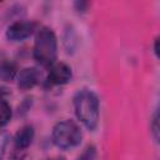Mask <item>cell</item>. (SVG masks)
<instances>
[{"label":"cell","mask_w":160,"mask_h":160,"mask_svg":"<svg viewBox=\"0 0 160 160\" xmlns=\"http://www.w3.org/2000/svg\"><path fill=\"white\" fill-rule=\"evenodd\" d=\"M51 139L55 146L62 150H68L78 146L81 142L82 132L75 121L66 119L59 121L52 128Z\"/></svg>","instance_id":"3957f363"},{"label":"cell","mask_w":160,"mask_h":160,"mask_svg":"<svg viewBox=\"0 0 160 160\" xmlns=\"http://www.w3.org/2000/svg\"><path fill=\"white\" fill-rule=\"evenodd\" d=\"M32 55L36 62L44 68H51L55 64L58 56V39L50 28L44 26L36 32Z\"/></svg>","instance_id":"7a4b0ae2"},{"label":"cell","mask_w":160,"mask_h":160,"mask_svg":"<svg viewBox=\"0 0 160 160\" xmlns=\"http://www.w3.org/2000/svg\"><path fill=\"white\" fill-rule=\"evenodd\" d=\"M35 30V24L26 20H16L9 25L6 30V38L11 41H24Z\"/></svg>","instance_id":"277c9868"},{"label":"cell","mask_w":160,"mask_h":160,"mask_svg":"<svg viewBox=\"0 0 160 160\" xmlns=\"http://www.w3.org/2000/svg\"><path fill=\"white\" fill-rule=\"evenodd\" d=\"M45 160H65V159H64V158L58 156V158H51V159H45Z\"/></svg>","instance_id":"4fadbf2b"},{"label":"cell","mask_w":160,"mask_h":160,"mask_svg":"<svg viewBox=\"0 0 160 160\" xmlns=\"http://www.w3.org/2000/svg\"><path fill=\"white\" fill-rule=\"evenodd\" d=\"M151 132L156 142L160 144V110L154 115L151 121Z\"/></svg>","instance_id":"30bf717a"},{"label":"cell","mask_w":160,"mask_h":160,"mask_svg":"<svg viewBox=\"0 0 160 160\" xmlns=\"http://www.w3.org/2000/svg\"><path fill=\"white\" fill-rule=\"evenodd\" d=\"M95 158H96V149H95V146L89 145L82 151V154L78 158V160H95Z\"/></svg>","instance_id":"8fae6325"},{"label":"cell","mask_w":160,"mask_h":160,"mask_svg":"<svg viewBox=\"0 0 160 160\" xmlns=\"http://www.w3.org/2000/svg\"><path fill=\"white\" fill-rule=\"evenodd\" d=\"M11 116H12V111H11L10 104L5 99H2L1 100V126L2 128L11 120Z\"/></svg>","instance_id":"9c48e42d"},{"label":"cell","mask_w":160,"mask_h":160,"mask_svg":"<svg viewBox=\"0 0 160 160\" xmlns=\"http://www.w3.org/2000/svg\"><path fill=\"white\" fill-rule=\"evenodd\" d=\"M74 109L78 120L89 130L98 126L100 116V104L95 92L91 90H80L74 98Z\"/></svg>","instance_id":"6da1fadb"},{"label":"cell","mask_w":160,"mask_h":160,"mask_svg":"<svg viewBox=\"0 0 160 160\" xmlns=\"http://www.w3.org/2000/svg\"><path fill=\"white\" fill-rule=\"evenodd\" d=\"M154 52L160 59V36H158L155 39V42H154Z\"/></svg>","instance_id":"7c38bea8"},{"label":"cell","mask_w":160,"mask_h":160,"mask_svg":"<svg viewBox=\"0 0 160 160\" xmlns=\"http://www.w3.org/2000/svg\"><path fill=\"white\" fill-rule=\"evenodd\" d=\"M40 71L36 68H25L19 71V75L16 78L18 80V88L20 90H30L38 82L40 81Z\"/></svg>","instance_id":"8992f818"},{"label":"cell","mask_w":160,"mask_h":160,"mask_svg":"<svg viewBox=\"0 0 160 160\" xmlns=\"http://www.w3.org/2000/svg\"><path fill=\"white\" fill-rule=\"evenodd\" d=\"M34 136H35V130L31 125H25L22 126L21 129H19V131L15 134V138H14V144H15V148L19 149V150H25L28 149L32 140H34Z\"/></svg>","instance_id":"52a82bcc"},{"label":"cell","mask_w":160,"mask_h":160,"mask_svg":"<svg viewBox=\"0 0 160 160\" xmlns=\"http://www.w3.org/2000/svg\"><path fill=\"white\" fill-rule=\"evenodd\" d=\"M18 75L19 72H18V66L15 62L10 60H4L1 62L0 76L2 81H12L15 78H18Z\"/></svg>","instance_id":"ba28073f"},{"label":"cell","mask_w":160,"mask_h":160,"mask_svg":"<svg viewBox=\"0 0 160 160\" xmlns=\"http://www.w3.org/2000/svg\"><path fill=\"white\" fill-rule=\"evenodd\" d=\"M71 78H72V72L69 65H66L65 62H55L49 70L46 82L50 86L65 85L71 80Z\"/></svg>","instance_id":"5b68a950"}]
</instances>
